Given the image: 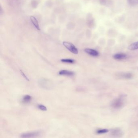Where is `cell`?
Instances as JSON below:
<instances>
[{
	"label": "cell",
	"instance_id": "cell-12",
	"mask_svg": "<svg viewBox=\"0 0 138 138\" xmlns=\"http://www.w3.org/2000/svg\"><path fill=\"white\" fill-rule=\"evenodd\" d=\"M31 99H32V97L31 96L27 95L23 97V102L24 103H28L30 101Z\"/></svg>",
	"mask_w": 138,
	"mask_h": 138
},
{
	"label": "cell",
	"instance_id": "cell-4",
	"mask_svg": "<svg viewBox=\"0 0 138 138\" xmlns=\"http://www.w3.org/2000/svg\"><path fill=\"white\" fill-rule=\"evenodd\" d=\"M39 84L41 86L45 89H49L50 87L52 86L51 81L46 79H42L40 80Z\"/></svg>",
	"mask_w": 138,
	"mask_h": 138
},
{
	"label": "cell",
	"instance_id": "cell-10",
	"mask_svg": "<svg viewBox=\"0 0 138 138\" xmlns=\"http://www.w3.org/2000/svg\"><path fill=\"white\" fill-rule=\"evenodd\" d=\"M30 20H31V22L33 23L34 26H35L36 28H37L38 30H40V28L39 27V24L38 23V21L37 20V19L35 18L34 16H32L30 17Z\"/></svg>",
	"mask_w": 138,
	"mask_h": 138
},
{
	"label": "cell",
	"instance_id": "cell-1",
	"mask_svg": "<svg viewBox=\"0 0 138 138\" xmlns=\"http://www.w3.org/2000/svg\"><path fill=\"white\" fill-rule=\"evenodd\" d=\"M124 104V98L122 97H120L113 100L111 103V106L113 108L118 109L121 108Z\"/></svg>",
	"mask_w": 138,
	"mask_h": 138
},
{
	"label": "cell",
	"instance_id": "cell-11",
	"mask_svg": "<svg viewBox=\"0 0 138 138\" xmlns=\"http://www.w3.org/2000/svg\"><path fill=\"white\" fill-rule=\"evenodd\" d=\"M129 50H135L138 49V41L128 46Z\"/></svg>",
	"mask_w": 138,
	"mask_h": 138
},
{
	"label": "cell",
	"instance_id": "cell-16",
	"mask_svg": "<svg viewBox=\"0 0 138 138\" xmlns=\"http://www.w3.org/2000/svg\"><path fill=\"white\" fill-rule=\"evenodd\" d=\"M38 108H39L40 110L44 111H46L47 110V108L46 106L44 105H39L38 106Z\"/></svg>",
	"mask_w": 138,
	"mask_h": 138
},
{
	"label": "cell",
	"instance_id": "cell-15",
	"mask_svg": "<svg viewBox=\"0 0 138 138\" xmlns=\"http://www.w3.org/2000/svg\"><path fill=\"white\" fill-rule=\"evenodd\" d=\"M109 131V130H108V129H100V130H97L96 133L98 134H100L106 133H108Z\"/></svg>",
	"mask_w": 138,
	"mask_h": 138
},
{
	"label": "cell",
	"instance_id": "cell-5",
	"mask_svg": "<svg viewBox=\"0 0 138 138\" xmlns=\"http://www.w3.org/2000/svg\"><path fill=\"white\" fill-rule=\"evenodd\" d=\"M113 58L117 60H123L127 58V55L125 53H116L114 55Z\"/></svg>",
	"mask_w": 138,
	"mask_h": 138
},
{
	"label": "cell",
	"instance_id": "cell-14",
	"mask_svg": "<svg viewBox=\"0 0 138 138\" xmlns=\"http://www.w3.org/2000/svg\"><path fill=\"white\" fill-rule=\"evenodd\" d=\"M61 61L63 62L73 64L75 62V60L73 59H63L61 60Z\"/></svg>",
	"mask_w": 138,
	"mask_h": 138
},
{
	"label": "cell",
	"instance_id": "cell-8",
	"mask_svg": "<svg viewBox=\"0 0 138 138\" xmlns=\"http://www.w3.org/2000/svg\"><path fill=\"white\" fill-rule=\"evenodd\" d=\"M118 76L124 79H130L133 77V74L130 72H125L119 74Z\"/></svg>",
	"mask_w": 138,
	"mask_h": 138
},
{
	"label": "cell",
	"instance_id": "cell-13",
	"mask_svg": "<svg viewBox=\"0 0 138 138\" xmlns=\"http://www.w3.org/2000/svg\"><path fill=\"white\" fill-rule=\"evenodd\" d=\"M128 2L131 6H135L138 4V0H127Z\"/></svg>",
	"mask_w": 138,
	"mask_h": 138
},
{
	"label": "cell",
	"instance_id": "cell-18",
	"mask_svg": "<svg viewBox=\"0 0 138 138\" xmlns=\"http://www.w3.org/2000/svg\"><path fill=\"white\" fill-rule=\"evenodd\" d=\"M100 2L101 4L105 5L106 3V1H105V0H100Z\"/></svg>",
	"mask_w": 138,
	"mask_h": 138
},
{
	"label": "cell",
	"instance_id": "cell-2",
	"mask_svg": "<svg viewBox=\"0 0 138 138\" xmlns=\"http://www.w3.org/2000/svg\"><path fill=\"white\" fill-rule=\"evenodd\" d=\"M42 135V132L40 131H35L29 133H25L21 135L22 138H35L38 137Z\"/></svg>",
	"mask_w": 138,
	"mask_h": 138
},
{
	"label": "cell",
	"instance_id": "cell-9",
	"mask_svg": "<svg viewBox=\"0 0 138 138\" xmlns=\"http://www.w3.org/2000/svg\"><path fill=\"white\" fill-rule=\"evenodd\" d=\"M111 134L112 135L114 136V137H119L122 135V133L120 129H119V128H115V129H114L112 130L111 132Z\"/></svg>",
	"mask_w": 138,
	"mask_h": 138
},
{
	"label": "cell",
	"instance_id": "cell-6",
	"mask_svg": "<svg viewBox=\"0 0 138 138\" xmlns=\"http://www.w3.org/2000/svg\"><path fill=\"white\" fill-rule=\"evenodd\" d=\"M85 51L86 53L90 55V56H98L99 55V53L96 50L93 49H90V48H86L85 49Z\"/></svg>",
	"mask_w": 138,
	"mask_h": 138
},
{
	"label": "cell",
	"instance_id": "cell-3",
	"mask_svg": "<svg viewBox=\"0 0 138 138\" xmlns=\"http://www.w3.org/2000/svg\"><path fill=\"white\" fill-rule=\"evenodd\" d=\"M63 45L66 47L69 51L72 53L77 54L78 53V50L75 46L70 43L67 41H64L63 42Z\"/></svg>",
	"mask_w": 138,
	"mask_h": 138
},
{
	"label": "cell",
	"instance_id": "cell-7",
	"mask_svg": "<svg viewBox=\"0 0 138 138\" xmlns=\"http://www.w3.org/2000/svg\"><path fill=\"white\" fill-rule=\"evenodd\" d=\"M59 75H61L67 76H72L75 74V73L72 71H69L66 70H62L59 71Z\"/></svg>",
	"mask_w": 138,
	"mask_h": 138
},
{
	"label": "cell",
	"instance_id": "cell-17",
	"mask_svg": "<svg viewBox=\"0 0 138 138\" xmlns=\"http://www.w3.org/2000/svg\"><path fill=\"white\" fill-rule=\"evenodd\" d=\"M20 72H21V73L22 75L23 76V77H24L25 79H26V80H28V81H29V79H28V77H27L25 75L24 73H23L21 70H20Z\"/></svg>",
	"mask_w": 138,
	"mask_h": 138
}]
</instances>
